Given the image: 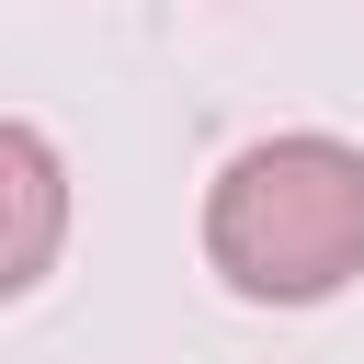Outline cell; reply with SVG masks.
<instances>
[{
  "mask_svg": "<svg viewBox=\"0 0 364 364\" xmlns=\"http://www.w3.org/2000/svg\"><path fill=\"white\" fill-rule=\"evenodd\" d=\"M205 262L250 307H318L364 273V148L353 136H250L205 182Z\"/></svg>",
  "mask_w": 364,
  "mask_h": 364,
  "instance_id": "1",
  "label": "cell"
},
{
  "mask_svg": "<svg viewBox=\"0 0 364 364\" xmlns=\"http://www.w3.org/2000/svg\"><path fill=\"white\" fill-rule=\"evenodd\" d=\"M57 216H68V182H57V148L34 125H0V296H34L46 262H57Z\"/></svg>",
  "mask_w": 364,
  "mask_h": 364,
  "instance_id": "2",
  "label": "cell"
}]
</instances>
